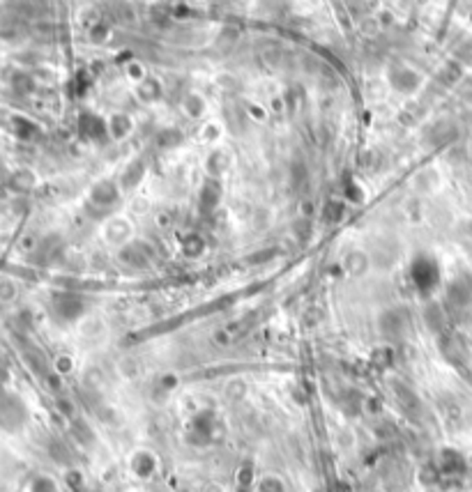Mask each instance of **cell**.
I'll use <instances>...</instances> for the list:
<instances>
[{
  "mask_svg": "<svg viewBox=\"0 0 472 492\" xmlns=\"http://www.w3.org/2000/svg\"><path fill=\"white\" fill-rule=\"evenodd\" d=\"M30 492H54V483L49 478H37V481H32Z\"/></svg>",
  "mask_w": 472,
  "mask_h": 492,
  "instance_id": "cell-1",
  "label": "cell"
}]
</instances>
